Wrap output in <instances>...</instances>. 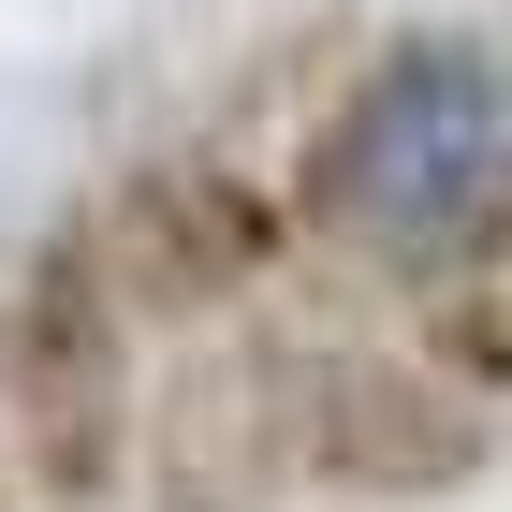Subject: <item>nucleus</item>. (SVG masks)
I'll use <instances>...</instances> for the list:
<instances>
[{
    "label": "nucleus",
    "instance_id": "obj_1",
    "mask_svg": "<svg viewBox=\"0 0 512 512\" xmlns=\"http://www.w3.org/2000/svg\"><path fill=\"white\" fill-rule=\"evenodd\" d=\"M498 205H512V88H498V44L483 30H410L381 44L337 118L308 132L293 161V205L322 249H352L381 278H454V264H498Z\"/></svg>",
    "mask_w": 512,
    "mask_h": 512
},
{
    "label": "nucleus",
    "instance_id": "obj_2",
    "mask_svg": "<svg viewBox=\"0 0 512 512\" xmlns=\"http://www.w3.org/2000/svg\"><path fill=\"white\" fill-rule=\"evenodd\" d=\"M0 410H15V454H30V483L59 512H88L132 469V308H118V278H103V249H88V220L44 235L30 278H15Z\"/></svg>",
    "mask_w": 512,
    "mask_h": 512
},
{
    "label": "nucleus",
    "instance_id": "obj_3",
    "mask_svg": "<svg viewBox=\"0 0 512 512\" xmlns=\"http://www.w3.org/2000/svg\"><path fill=\"white\" fill-rule=\"evenodd\" d=\"M132 483L147 512H278L293 498V337L191 322V352L132 381Z\"/></svg>",
    "mask_w": 512,
    "mask_h": 512
},
{
    "label": "nucleus",
    "instance_id": "obj_4",
    "mask_svg": "<svg viewBox=\"0 0 512 512\" xmlns=\"http://www.w3.org/2000/svg\"><path fill=\"white\" fill-rule=\"evenodd\" d=\"M498 425L410 352H293V483L322 498H454L483 483Z\"/></svg>",
    "mask_w": 512,
    "mask_h": 512
},
{
    "label": "nucleus",
    "instance_id": "obj_5",
    "mask_svg": "<svg viewBox=\"0 0 512 512\" xmlns=\"http://www.w3.org/2000/svg\"><path fill=\"white\" fill-rule=\"evenodd\" d=\"M88 249H103V278H118L132 322H220L249 278L293 249V220H278V191H249L235 161H147V176L88 220Z\"/></svg>",
    "mask_w": 512,
    "mask_h": 512
},
{
    "label": "nucleus",
    "instance_id": "obj_6",
    "mask_svg": "<svg viewBox=\"0 0 512 512\" xmlns=\"http://www.w3.org/2000/svg\"><path fill=\"white\" fill-rule=\"evenodd\" d=\"M0 512H15V483H0Z\"/></svg>",
    "mask_w": 512,
    "mask_h": 512
}]
</instances>
